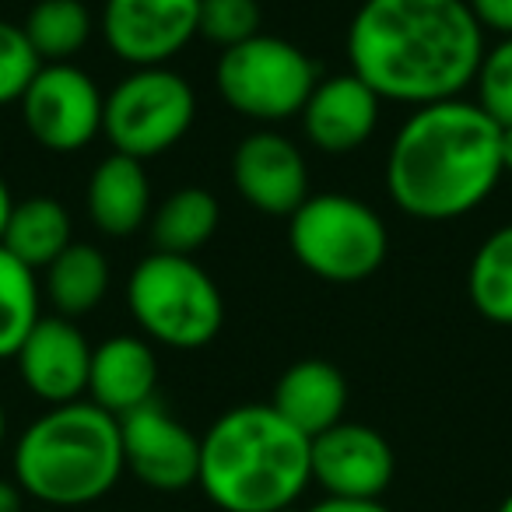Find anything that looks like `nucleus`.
I'll return each mask as SVG.
<instances>
[{
	"instance_id": "9b49d317",
	"label": "nucleus",
	"mask_w": 512,
	"mask_h": 512,
	"mask_svg": "<svg viewBox=\"0 0 512 512\" xmlns=\"http://www.w3.org/2000/svg\"><path fill=\"white\" fill-rule=\"evenodd\" d=\"M123 467L151 491L176 495L200 477V439L162 404H144L120 418Z\"/></svg>"
},
{
	"instance_id": "bb28decb",
	"label": "nucleus",
	"mask_w": 512,
	"mask_h": 512,
	"mask_svg": "<svg viewBox=\"0 0 512 512\" xmlns=\"http://www.w3.org/2000/svg\"><path fill=\"white\" fill-rule=\"evenodd\" d=\"M39 67H43V60L29 46L22 25L0 18V106L22 99Z\"/></svg>"
},
{
	"instance_id": "c85d7f7f",
	"label": "nucleus",
	"mask_w": 512,
	"mask_h": 512,
	"mask_svg": "<svg viewBox=\"0 0 512 512\" xmlns=\"http://www.w3.org/2000/svg\"><path fill=\"white\" fill-rule=\"evenodd\" d=\"M302 512H390L383 505V498H330L323 495L320 502H313Z\"/></svg>"
},
{
	"instance_id": "f257e3e1",
	"label": "nucleus",
	"mask_w": 512,
	"mask_h": 512,
	"mask_svg": "<svg viewBox=\"0 0 512 512\" xmlns=\"http://www.w3.org/2000/svg\"><path fill=\"white\" fill-rule=\"evenodd\" d=\"M344 50L379 99L421 109L463 99L488 46L467 0H362Z\"/></svg>"
},
{
	"instance_id": "dca6fc26",
	"label": "nucleus",
	"mask_w": 512,
	"mask_h": 512,
	"mask_svg": "<svg viewBox=\"0 0 512 512\" xmlns=\"http://www.w3.org/2000/svg\"><path fill=\"white\" fill-rule=\"evenodd\" d=\"M158 358L148 337L116 334L95 344L92 372H88V400L113 418L137 411L155 400Z\"/></svg>"
},
{
	"instance_id": "2eb2a0df",
	"label": "nucleus",
	"mask_w": 512,
	"mask_h": 512,
	"mask_svg": "<svg viewBox=\"0 0 512 512\" xmlns=\"http://www.w3.org/2000/svg\"><path fill=\"white\" fill-rule=\"evenodd\" d=\"M379 113H383V99L358 74L344 71L316 81L313 95L299 113V123L313 148L327 155H348L376 134Z\"/></svg>"
},
{
	"instance_id": "6e6552de",
	"label": "nucleus",
	"mask_w": 512,
	"mask_h": 512,
	"mask_svg": "<svg viewBox=\"0 0 512 512\" xmlns=\"http://www.w3.org/2000/svg\"><path fill=\"white\" fill-rule=\"evenodd\" d=\"M197 120V92L172 67H134L116 81L102 109V137L113 151L148 162L172 151Z\"/></svg>"
},
{
	"instance_id": "aec40b11",
	"label": "nucleus",
	"mask_w": 512,
	"mask_h": 512,
	"mask_svg": "<svg viewBox=\"0 0 512 512\" xmlns=\"http://www.w3.org/2000/svg\"><path fill=\"white\" fill-rule=\"evenodd\" d=\"M71 242V211L53 197H29L15 200V211H11L8 232H4L0 246L32 271H46Z\"/></svg>"
},
{
	"instance_id": "39448f33",
	"label": "nucleus",
	"mask_w": 512,
	"mask_h": 512,
	"mask_svg": "<svg viewBox=\"0 0 512 512\" xmlns=\"http://www.w3.org/2000/svg\"><path fill=\"white\" fill-rule=\"evenodd\" d=\"M127 309L151 344L172 351L207 348L225 327L221 288L193 256L148 253L127 278Z\"/></svg>"
},
{
	"instance_id": "412c9836",
	"label": "nucleus",
	"mask_w": 512,
	"mask_h": 512,
	"mask_svg": "<svg viewBox=\"0 0 512 512\" xmlns=\"http://www.w3.org/2000/svg\"><path fill=\"white\" fill-rule=\"evenodd\" d=\"M221 221V204L207 186H179L151 214V242L158 253L193 256L211 242Z\"/></svg>"
},
{
	"instance_id": "a211bd4d",
	"label": "nucleus",
	"mask_w": 512,
	"mask_h": 512,
	"mask_svg": "<svg viewBox=\"0 0 512 512\" xmlns=\"http://www.w3.org/2000/svg\"><path fill=\"white\" fill-rule=\"evenodd\" d=\"M85 211L109 239H127L151 221V179L144 162L130 155H106L85 186Z\"/></svg>"
},
{
	"instance_id": "20e7f679",
	"label": "nucleus",
	"mask_w": 512,
	"mask_h": 512,
	"mask_svg": "<svg viewBox=\"0 0 512 512\" xmlns=\"http://www.w3.org/2000/svg\"><path fill=\"white\" fill-rule=\"evenodd\" d=\"M11 474L25 498L50 509H81L99 502L127 474L120 418L88 397L46 407L18 435Z\"/></svg>"
},
{
	"instance_id": "f8f14e48",
	"label": "nucleus",
	"mask_w": 512,
	"mask_h": 512,
	"mask_svg": "<svg viewBox=\"0 0 512 512\" xmlns=\"http://www.w3.org/2000/svg\"><path fill=\"white\" fill-rule=\"evenodd\" d=\"M313 481L330 498H383L397 474V456L383 432L341 421L313 439Z\"/></svg>"
},
{
	"instance_id": "9d476101",
	"label": "nucleus",
	"mask_w": 512,
	"mask_h": 512,
	"mask_svg": "<svg viewBox=\"0 0 512 512\" xmlns=\"http://www.w3.org/2000/svg\"><path fill=\"white\" fill-rule=\"evenodd\" d=\"M99 32L130 71L169 67L200 36V0H106Z\"/></svg>"
},
{
	"instance_id": "cd10ccee",
	"label": "nucleus",
	"mask_w": 512,
	"mask_h": 512,
	"mask_svg": "<svg viewBox=\"0 0 512 512\" xmlns=\"http://www.w3.org/2000/svg\"><path fill=\"white\" fill-rule=\"evenodd\" d=\"M467 4L484 32H495L498 39L512 36V0H467Z\"/></svg>"
},
{
	"instance_id": "a878e982",
	"label": "nucleus",
	"mask_w": 512,
	"mask_h": 512,
	"mask_svg": "<svg viewBox=\"0 0 512 512\" xmlns=\"http://www.w3.org/2000/svg\"><path fill=\"white\" fill-rule=\"evenodd\" d=\"M470 88L477 92L474 102L498 127H512V36L498 39L491 50H484Z\"/></svg>"
},
{
	"instance_id": "393cba45",
	"label": "nucleus",
	"mask_w": 512,
	"mask_h": 512,
	"mask_svg": "<svg viewBox=\"0 0 512 512\" xmlns=\"http://www.w3.org/2000/svg\"><path fill=\"white\" fill-rule=\"evenodd\" d=\"M264 11L256 0H200V36L214 43L218 50L246 43L260 36Z\"/></svg>"
},
{
	"instance_id": "473e14b6",
	"label": "nucleus",
	"mask_w": 512,
	"mask_h": 512,
	"mask_svg": "<svg viewBox=\"0 0 512 512\" xmlns=\"http://www.w3.org/2000/svg\"><path fill=\"white\" fill-rule=\"evenodd\" d=\"M4 439H8V411L0 404V446H4Z\"/></svg>"
},
{
	"instance_id": "72a5a7b5",
	"label": "nucleus",
	"mask_w": 512,
	"mask_h": 512,
	"mask_svg": "<svg viewBox=\"0 0 512 512\" xmlns=\"http://www.w3.org/2000/svg\"><path fill=\"white\" fill-rule=\"evenodd\" d=\"M495 512H512V491L502 498V502H498V509H495Z\"/></svg>"
},
{
	"instance_id": "f03ea898",
	"label": "nucleus",
	"mask_w": 512,
	"mask_h": 512,
	"mask_svg": "<svg viewBox=\"0 0 512 512\" xmlns=\"http://www.w3.org/2000/svg\"><path fill=\"white\" fill-rule=\"evenodd\" d=\"M502 176V127L467 99L411 109L383 169L393 207L414 221H456L477 211Z\"/></svg>"
},
{
	"instance_id": "4468645a",
	"label": "nucleus",
	"mask_w": 512,
	"mask_h": 512,
	"mask_svg": "<svg viewBox=\"0 0 512 512\" xmlns=\"http://www.w3.org/2000/svg\"><path fill=\"white\" fill-rule=\"evenodd\" d=\"M92 351L95 348L74 320L57 313L43 316L15 355L22 386L50 407L85 400Z\"/></svg>"
},
{
	"instance_id": "ddd939ff",
	"label": "nucleus",
	"mask_w": 512,
	"mask_h": 512,
	"mask_svg": "<svg viewBox=\"0 0 512 512\" xmlns=\"http://www.w3.org/2000/svg\"><path fill=\"white\" fill-rule=\"evenodd\" d=\"M232 186L253 211L292 218L309 197L306 155L278 130H253L232 155Z\"/></svg>"
},
{
	"instance_id": "4be33fe9",
	"label": "nucleus",
	"mask_w": 512,
	"mask_h": 512,
	"mask_svg": "<svg viewBox=\"0 0 512 512\" xmlns=\"http://www.w3.org/2000/svg\"><path fill=\"white\" fill-rule=\"evenodd\" d=\"M95 15L85 0H39L22 22V32L43 64H74L81 50L92 43Z\"/></svg>"
},
{
	"instance_id": "f704fd0d",
	"label": "nucleus",
	"mask_w": 512,
	"mask_h": 512,
	"mask_svg": "<svg viewBox=\"0 0 512 512\" xmlns=\"http://www.w3.org/2000/svg\"><path fill=\"white\" fill-rule=\"evenodd\" d=\"M285 512H302V509H295V505H292V509H285Z\"/></svg>"
},
{
	"instance_id": "1a4fd4ad",
	"label": "nucleus",
	"mask_w": 512,
	"mask_h": 512,
	"mask_svg": "<svg viewBox=\"0 0 512 512\" xmlns=\"http://www.w3.org/2000/svg\"><path fill=\"white\" fill-rule=\"evenodd\" d=\"M32 141L57 155H74L102 134L106 95L78 64H43L18 99Z\"/></svg>"
},
{
	"instance_id": "f3484780",
	"label": "nucleus",
	"mask_w": 512,
	"mask_h": 512,
	"mask_svg": "<svg viewBox=\"0 0 512 512\" xmlns=\"http://www.w3.org/2000/svg\"><path fill=\"white\" fill-rule=\"evenodd\" d=\"M271 407L299 428L306 439H316L327 428L341 425L348 411V379L327 358H302L278 376Z\"/></svg>"
},
{
	"instance_id": "c756f323",
	"label": "nucleus",
	"mask_w": 512,
	"mask_h": 512,
	"mask_svg": "<svg viewBox=\"0 0 512 512\" xmlns=\"http://www.w3.org/2000/svg\"><path fill=\"white\" fill-rule=\"evenodd\" d=\"M0 512H25V491L15 477H0Z\"/></svg>"
},
{
	"instance_id": "b1692460",
	"label": "nucleus",
	"mask_w": 512,
	"mask_h": 512,
	"mask_svg": "<svg viewBox=\"0 0 512 512\" xmlns=\"http://www.w3.org/2000/svg\"><path fill=\"white\" fill-rule=\"evenodd\" d=\"M39 320H43V285L36 271L0 246V362L18 355Z\"/></svg>"
},
{
	"instance_id": "5701e85b",
	"label": "nucleus",
	"mask_w": 512,
	"mask_h": 512,
	"mask_svg": "<svg viewBox=\"0 0 512 512\" xmlns=\"http://www.w3.org/2000/svg\"><path fill=\"white\" fill-rule=\"evenodd\" d=\"M467 299L488 323L512 327V221L495 228L470 256Z\"/></svg>"
},
{
	"instance_id": "7ed1b4c3",
	"label": "nucleus",
	"mask_w": 512,
	"mask_h": 512,
	"mask_svg": "<svg viewBox=\"0 0 512 512\" xmlns=\"http://www.w3.org/2000/svg\"><path fill=\"white\" fill-rule=\"evenodd\" d=\"M313 439L271 404H239L200 435V491L221 512H285L313 481Z\"/></svg>"
},
{
	"instance_id": "7c9ffc66",
	"label": "nucleus",
	"mask_w": 512,
	"mask_h": 512,
	"mask_svg": "<svg viewBox=\"0 0 512 512\" xmlns=\"http://www.w3.org/2000/svg\"><path fill=\"white\" fill-rule=\"evenodd\" d=\"M11 211H15V197H11V186H8V179L0 176V239H4V232H8Z\"/></svg>"
},
{
	"instance_id": "2f4dec72",
	"label": "nucleus",
	"mask_w": 512,
	"mask_h": 512,
	"mask_svg": "<svg viewBox=\"0 0 512 512\" xmlns=\"http://www.w3.org/2000/svg\"><path fill=\"white\" fill-rule=\"evenodd\" d=\"M502 169L512 176V127H502Z\"/></svg>"
},
{
	"instance_id": "0eeeda50",
	"label": "nucleus",
	"mask_w": 512,
	"mask_h": 512,
	"mask_svg": "<svg viewBox=\"0 0 512 512\" xmlns=\"http://www.w3.org/2000/svg\"><path fill=\"white\" fill-rule=\"evenodd\" d=\"M316 64L295 43L281 36H260L221 50L214 64V88L232 113L253 123L299 120L316 88Z\"/></svg>"
},
{
	"instance_id": "6ab92c4d",
	"label": "nucleus",
	"mask_w": 512,
	"mask_h": 512,
	"mask_svg": "<svg viewBox=\"0 0 512 512\" xmlns=\"http://www.w3.org/2000/svg\"><path fill=\"white\" fill-rule=\"evenodd\" d=\"M109 281L113 271L106 253L92 242H71L43 271V295L57 309V316L81 320L102 306V299L109 295Z\"/></svg>"
},
{
	"instance_id": "423d86ee",
	"label": "nucleus",
	"mask_w": 512,
	"mask_h": 512,
	"mask_svg": "<svg viewBox=\"0 0 512 512\" xmlns=\"http://www.w3.org/2000/svg\"><path fill=\"white\" fill-rule=\"evenodd\" d=\"M288 246L313 278L362 285L386 264L390 232L376 207L351 193H309L288 218Z\"/></svg>"
}]
</instances>
